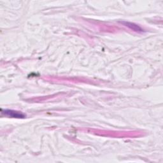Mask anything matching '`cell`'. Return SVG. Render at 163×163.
Returning <instances> with one entry per match:
<instances>
[{
    "label": "cell",
    "mask_w": 163,
    "mask_h": 163,
    "mask_svg": "<svg viewBox=\"0 0 163 163\" xmlns=\"http://www.w3.org/2000/svg\"><path fill=\"white\" fill-rule=\"evenodd\" d=\"M2 114H4L5 116H8L11 118H17V119H24L26 117V116L24 113L15 111L13 110H2Z\"/></svg>",
    "instance_id": "6da1fadb"
},
{
    "label": "cell",
    "mask_w": 163,
    "mask_h": 163,
    "mask_svg": "<svg viewBox=\"0 0 163 163\" xmlns=\"http://www.w3.org/2000/svg\"><path fill=\"white\" fill-rule=\"evenodd\" d=\"M124 24H125L126 26H128L129 28H130L131 29H133L134 31H142V29L138 26L137 25H135L134 24H132V23H129V22H123Z\"/></svg>",
    "instance_id": "7a4b0ae2"
}]
</instances>
